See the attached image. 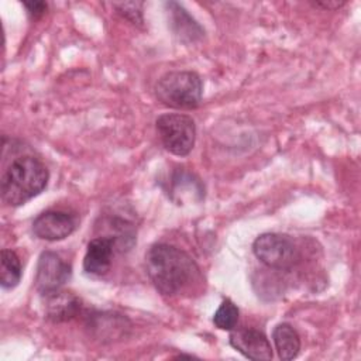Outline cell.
<instances>
[{
    "label": "cell",
    "instance_id": "2",
    "mask_svg": "<svg viewBox=\"0 0 361 361\" xmlns=\"http://www.w3.org/2000/svg\"><path fill=\"white\" fill-rule=\"evenodd\" d=\"M48 179L49 172L38 158H16L1 176V199L8 206H21L38 196L47 188Z\"/></svg>",
    "mask_w": 361,
    "mask_h": 361
},
{
    "label": "cell",
    "instance_id": "6",
    "mask_svg": "<svg viewBox=\"0 0 361 361\" xmlns=\"http://www.w3.org/2000/svg\"><path fill=\"white\" fill-rule=\"evenodd\" d=\"M71 274V265L63 261L56 252L44 251L39 255L37 264L35 286L42 295L58 290L68 282Z\"/></svg>",
    "mask_w": 361,
    "mask_h": 361
},
{
    "label": "cell",
    "instance_id": "10",
    "mask_svg": "<svg viewBox=\"0 0 361 361\" xmlns=\"http://www.w3.org/2000/svg\"><path fill=\"white\" fill-rule=\"evenodd\" d=\"M45 314L49 320L59 323L75 317L80 309L79 299L66 290H54L45 293Z\"/></svg>",
    "mask_w": 361,
    "mask_h": 361
},
{
    "label": "cell",
    "instance_id": "17",
    "mask_svg": "<svg viewBox=\"0 0 361 361\" xmlns=\"http://www.w3.org/2000/svg\"><path fill=\"white\" fill-rule=\"evenodd\" d=\"M117 13H120L123 17L130 20L133 24L141 25L142 24V3L140 1H127V3H114L113 4Z\"/></svg>",
    "mask_w": 361,
    "mask_h": 361
},
{
    "label": "cell",
    "instance_id": "9",
    "mask_svg": "<svg viewBox=\"0 0 361 361\" xmlns=\"http://www.w3.org/2000/svg\"><path fill=\"white\" fill-rule=\"evenodd\" d=\"M117 243L114 237H96L89 241L83 258V269L89 275L102 276L110 267Z\"/></svg>",
    "mask_w": 361,
    "mask_h": 361
},
{
    "label": "cell",
    "instance_id": "4",
    "mask_svg": "<svg viewBox=\"0 0 361 361\" xmlns=\"http://www.w3.org/2000/svg\"><path fill=\"white\" fill-rule=\"evenodd\" d=\"M164 148L178 157L188 155L196 141V126L190 116L180 113L161 114L155 121Z\"/></svg>",
    "mask_w": 361,
    "mask_h": 361
},
{
    "label": "cell",
    "instance_id": "11",
    "mask_svg": "<svg viewBox=\"0 0 361 361\" xmlns=\"http://www.w3.org/2000/svg\"><path fill=\"white\" fill-rule=\"evenodd\" d=\"M128 320L118 313H99L89 319V329L100 341H113L126 336Z\"/></svg>",
    "mask_w": 361,
    "mask_h": 361
},
{
    "label": "cell",
    "instance_id": "19",
    "mask_svg": "<svg viewBox=\"0 0 361 361\" xmlns=\"http://www.w3.org/2000/svg\"><path fill=\"white\" fill-rule=\"evenodd\" d=\"M345 4V1H316L314 6L316 7H322V8H327V10H336L340 8Z\"/></svg>",
    "mask_w": 361,
    "mask_h": 361
},
{
    "label": "cell",
    "instance_id": "12",
    "mask_svg": "<svg viewBox=\"0 0 361 361\" xmlns=\"http://www.w3.org/2000/svg\"><path fill=\"white\" fill-rule=\"evenodd\" d=\"M171 14V25L175 35L183 42H193L203 37V28L189 16V13L176 1L166 3Z\"/></svg>",
    "mask_w": 361,
    "mask_h": 361
},
{
    "label": "cell",
    "instance_id": "13",
    "mask_svg": "<svg viewBox=\"0 0 361 361\" xmlns=\"http://www.w3.org/2000/svg\"><path fill=\"white\" fill-rule=\"evenodd\" d=\"M272 340L281 360L289 361L298 357L300 350V337L289 323H279L275 326Z\"/></svg>",
    "mask_w": 361,
    "mask_h": 361
},
{
    "label": "cell",
    "instance_id": "3",
    "mask_svg": "<svg viewBox=\"0 0 361 361\" xmlns=\"http://www.w3.org/2000/svg\"><path fill=\"white\" fill-rule=\"evenodd\" d=\"M154 90L158 102L164 106L189 110L199 106L203 83L193 71H171L157 80Z\"/></svg>",
    "mask_w": 361,
    "mask_h": 361
},
{
    "label": "cell",
    "instance_id": "14",
    "mask_svg": "<svg viewBox=\"0 0 361 361\" xmlns=\"http://www.w3.org/2000/svg\"><path fill=\"white\" fill-rule=\"evenodd\" d=\"M172 188H171V195L175 199L176 196L179 197L178 202H182L185 197L193 199L196 195L199 199L203 197V186L200 180L190 172L186 171H176L172 176Z\"/></svg>",
    "mask_w": 361,
    "mask_h": 361
},
{
    "label": "cell",
    "instance_id": "7",
    "mask_svg": "<svg viewBox=\"0 0 361 361\" xmlns=\"http://www.w3.org/2000/svg\"><path fill=\"white\" fill-rule=\"evenodd\" d=\"M76 230V219L63 210H47L32 221L35 237L47 241H59Z\"/></svg>",
    "mask_w": 361,
    "mask_h": 361
},
{
    "label": "cell",
    "instance_id": "18",
    "mask_svg": "<svg viewBox=\"0 0 361 361\" xmlns=\"http://www.w3.org/2000/svg\"><path fill=\"white\" fill-rule=\"evenodd\" d=\"M23 6L27 8V13L32 20H38L47 11V3L44 1H24Z\"/></svg>",
    "mask_w": 361,
    "mask_h": 361
},
{
    "label": "cell",
    "instance_id": "16",
    "mask_svg": "<svg viewBox=\"0 0 361 361\" xmlns=\"http://www.w3.org/2000/svg\"><path fill=\"white\" fill-rule=\"evenodd\" d=\"M238 320V307L230 300L224 299L213 314V323L220 330H233Z\"/></svg>",
    "mask_w": 361,
    "mask_h": 361
},
{
    "label": "cell",
    "instance_id": "8",
    "mask_svg": "<svg viewBox=\"0 0 361 361\" xmlns=\"http://www.w3.org/2000/svg\"><path fill=\"white\" fill-rule=\"evenodd\" d=\"M230 345L248 360H271L272 347L267 336L255 329H233L228 337Z\"/></svg>",
    "mask_w": 361,
    "mask_h": 361
},
{
    "label": "cell",
    "instance_id": "15",
    "mask_svg": "<svg viewBox=\"0 0 361 361\" xmlns=\"http://www.w3.org/2000/svg\"><path fill=\"white\" fill-rule=\"evenodd\" d=\"M23 268L18 255L8 248L1 250V265H0V283L3 289H13L21 279Z\"/></svg>",
    "mask_w": 361,
    "mask_h": 361
},
{
    "label": "cell",
    "instance_id": "1",
    "mask_svg": "<svg viewBox=\"0 0 361 361\" xmlns=\"http://www.w3.org/2000/svg\"><path fill=\"white\" fill-rule=\"evenodd\" d=\"M147 274L165 296L186 293L202 281L195 259L183 250L169 244H154L145 254Z\"/></svg>",
    "mask_w": 361,
    "mask_h": 361
},
{
    "label": "cell",
    "instance_id": "5",
    "mask_svg": "<svg viewBox=\"0 0 361 361\" xmlns=\"http://www.w3.org/2000/svg\"><path fill=\"white\" fill-rule=\"evenodd\" d=\"M254 255L268 268L289 269L299 259L293 240L286 234L264 233L252 243Z\"/></svg>",
    "mask_w": 361,
    "mask_h": 361
}]
</instances>
